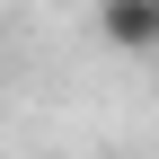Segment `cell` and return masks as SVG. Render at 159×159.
<instances>
[{"label": "cell", "mask_w": 159, "mask_h": 159, "mask_svg": "<svg viewBox=\"0 0 159 159\" xmlns=\"http://www.w3.org/2000/svg\"><path fill=\"white\" fill-rule=\"evenodd\" d=\"M97 35L115 53H159V0H97Z\"/></svg>", "instance_id": "1"}]
</instances>
